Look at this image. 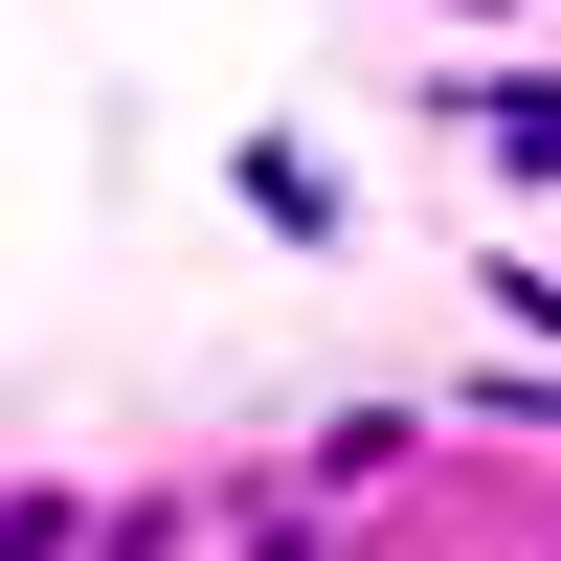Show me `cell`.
Listing matches in <instances>:
<instances>
[{
	"label": "cell",
	"instance_id": "cell-1",
	"mask_svg": "<svg viewBox=\"0 0 561 561\" xmlns=\"http://www.w3.org/2000/svg\"><path fill=\"white\" fill-rule=\"evenodd\" d=\"M90 539H113V494H68V472H23V494H0V561H90Z\"/></svg>",
	"mask_w": 561,
	"mask_h": 561
}]
</instances>
